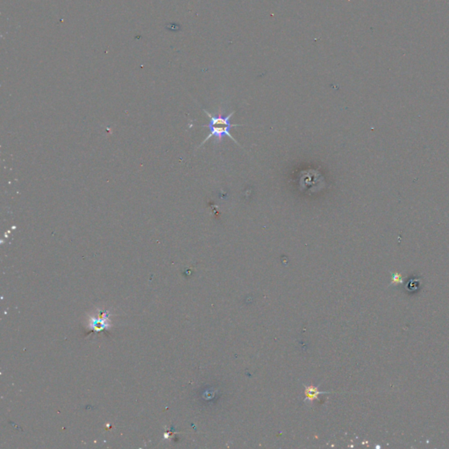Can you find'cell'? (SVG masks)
<instances>
[{
  "label": "cell",
  "instance_id": "6da1fadb",
  "mask_svg": "<svg viewBox=\"0 0 449 449\" xmlns=\"http://www.w3.org/2000/svg\"><path fill=\"white\" fill-rule=\"evenodd\" d=\"M204 112L206 113V115L209 117L210 119V123H209L208 126H205V127H207L209 130H210V133L208 134V136L205 138L204 141L199 145L198 148H200L202 145L205 144V142L207 140H210L211 138L213 137H217L219 139H221L224 136H227L233 140L235 143H236L238 146H240L239 142L235 140V138H233L230 132V130L232 128H236V127H242L243 125H238V124H232L230 120L232 119L233 114L235 113V112H232L229 113L228 115H225V116H223L221 114H219V115H213L211 114L210 112H207L204 110Z\"/></svg>",
  "mask_w": 449,
  "mask_h": 449
}]
</instances>
